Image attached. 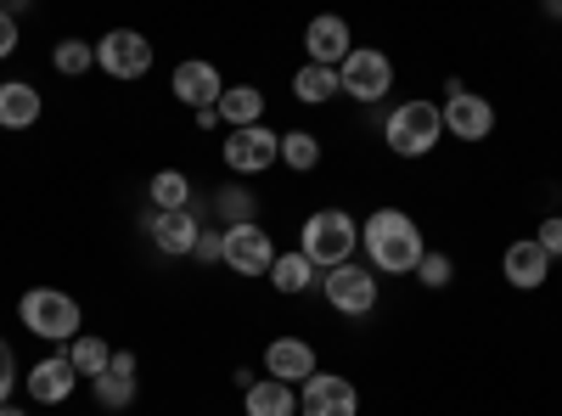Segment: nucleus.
<instances>
[{"label":"nucleus","instance_id":"7","mask_svg":"<svg viewBox=\"0 0 562 416\" xmlns=\"http://www.w3.org/2000/svg\"><path fill=\"white\" fill-rule=\"evenodd\" d=\"M220 265H225V270H237V276H270V265H276L270 231H259V225H225Z\"/></svg>","mask_w":562,"mask_h":416},{"label":"nucleus","instance_id":"14","mask_svg":"<svg viewBox=\"0 0 562 416\" xmlns=\"http://www.w3.org/2000/svg\"><path fill=\"white\" fill-rule=\"evenodd\" d=\"M265 366H270V378L288 383V389H293V383L304 389V383L321 372V366H315V349H310L304 338H276V344L265 349Z\"/></svg>","mask_w":562,"mask_h":416},{"label":"nucleus","instance_id":"4","mask_svg":"<svg viewBox=\"0 0 562 416\" xmlns=\"http://www.w3.org/2000/svg\"><path fill=\"white\" fill-rule=\"evenodd\" d=\"M383 135H389V153L394 158H428L439 147V135H445V119H439L434 102H400L389 113Z\"/></svg>","mask_w":562,"mask_h":416},{"label":"nucleus","instance_id":"32","mask_svg":"<svg viewBox=\"0 0 562 416\" xmlns=\"http://www.w3.org/2000/svg\"><path fill=\"white\" fill-rule=\"evenodd\" d=\"M220 248H225V231H209V225H203V237H198L192 254H198L203 265H220Z\"/></svg>","mask_w":562,"mask_h":416},{"label":"nucleus","instance_id":"9","mask_svg":"<svg viewBox=\"0 0 562 416\" xmlns=\"http://www.w3.org/2000/svg\"><path fill=\"white\" fill-rule=\"evenodd\" d=\"M220 153H225V169H237V175H265V169L281 158V135L265 130V124H248V130H231Z\"/></svg>","mask_w":562,"mask_h":416},{"label":"nucleus","instance_id":"29","mask_svg":"<svg viewBox=\"0 0 562 416\" xmlns=\"http://www.w3.org/2000/svg\"><path fill=\"white\" fill-rule=\"evenodd\" d=\"M220 214H225V225H254V198L248 192H220Z\"/></svg>","mask_w":562,"mask_h":416},{"label":"nucleus","instance_id":"10","mask_svg":"<svg viewBox=\"0 0 562 416\" xmlns=\"http://www.w3.org/2000/svg\"><path fill=\"white\" fill-rule=\"evenodd\" d=\"M326 304H333L338 315H371L378 310V276H371V265L326 270Z\"/></svg>","mask_w":562,"mask_h":416},{"label":"nucleus","instance_id":"21","mask_svg":"<svg viewBox=\"0 0 562 416\" xmlns=\"http://www.w3.org/2000/svg\"><path fill=\"white\" fill-rule=\"evenodd\" d=\"M248 416H299V394L288 383L265 378V383L248 389Z\"/></svg>","mask_w":562,"mask_h":416},{"label":"nucleus","instance_id":"6","mask_svg":"<svg viewBox=\"0 0 562 416\" xmlns=\"http://www.w3.org/2000/svg\"><path fill=\"white\" fill-rule=\"evenodd\" d=\"M439 119H445V135H461V142H484V135L495 130V108L479 97V90H467L461 79H450V97H445Z\"/></svg>","mask_w":562,"mask_h":416},{"label":"nucleus","instance_id":"23","mask_svg":"<svg viewBox=\"0 0 562 416\" xmlns=\"http://www.w3.org/2000/svg\"><path fill=\"white\" fill-rule=\"evenodd\" d=\"M270 282H276V293H310V282H315V265H310L304 254H276V265H270Z\"/></svg>","mask_w":562,"mask_h":416},{"label":"nucleus","instance_id":"33","mask_svg":"<svg viewBox=\"0 0 562 416\" xmlns=\"http://www.w3.org/2000/svg\"><path fill=\"white\" fill-rule=\"evenodd\" d=\"M12 52H18V18L0 12V57H12Z\"/></svg>","mask_w":562,"mask_h":416},{"label":"nucleus","instance_id":"31","mask_svg":"<svg viewBox=\"0 0 562 416\" xmlns=\"http://www.w3.org/2000/svg\"><path fill=\"white\" fill-rule=\"evenodd\" d=\"M535 243L546 248V259H557V254H562V214L540 220V231H535Z\"/></svg>","mask_w":562,"mask_h":416},{"label":"nucleus","instance_id":"12","mask_svg":"<svg viewBox=\"0 0 562 416\" xmlns=\"http://www.w3.org/2000/svg\"><path fill=\"white\" fill-rule=\"evenodd\" d=\"M169 90H175V102H186L192 113H209L225 97V79H220L214 63H180L175 79H169Z\"/></svg>","mask_w":562,"mask_h":416},{"label":"nucleus","instance_id":"17","mask_svg":"<svg viewBox=\"0 0 562 416\" xmlns=\"http://www.w3.org/2000/svg\"><path fill=\"white\" fill-rule=\"evenodd\" d=\"M147 237L158 254H192L198 237H203V225L192 220V209H175V214H153L147 220Z\"/></svg>","mask_w":562,"mask_h":416},{"label":"nucleus","instance_id":"30","mask_svg":"<svg viewBox=\"0 0 562 416\" xmlns=\"http://www.w3.org/2000/svg\"><path fill=\"white\" fill-rule=\"evenodd\" d=\"M12 389H18V349L0 338V405L12 400Z\"/></svg>","mask_w":562,"mask_h":416},{"label":"nucleus","instance_id":"5","mask_svg":"<svg viewBox=\"0 0 562 416\" xmlns=\"http://www.w3.org/2000/svg\"><path fill=\"white\" fill-rule=\"evenodd\" d=\"M338 85L355 102H383L394 90V63L383 52H371V45H355V52L344 57V68H338Z\"/></svg>","mask_w":562,"mask_h":416},{"label":"nucleus","instance_id":"2","mask_svg":"<svg viewBox=\"0 0 562 416\" xmlns=\"http://www.w3.org/2000/svg\"><path fill=\"white\" fill-rule=\"evenodd\" d=\"M355 243H360V225H355L344 209H321V214L304 220V243H299V254H304L315 270H338V265H349Z\"/></svg>","mask_w":562,"mask_h":416},{"label":"nucleus","instance_id":"35","mask_svg":"<svg viewBox=\"0 0 562 416\" xmlns=\"http://www.w3.org/2000/svg\"><path fill=\"white\" fill-rule=\"evenodd\" d=\"M0 416H29V411H18V405H0Z\"/></svg>","mask_w":562,"mask_h":416},{"label":"nucleus","instance_id":"34","mask_svg":"<svg viewBox=\"0 0 562 416\" xmlns=\"http://www.w3.org/2000/svg\"><path fill=\"white\" fill-rule=\"evenodd\" d=\"M108 366H113V372H124V378H135V355H130V349H113Z\"/></svg>","mask_w":562,"mask_h":416},{"label":"nucleus","instance_id":"8","mask_svg":"<svg viewBox=\"0 0 562 416\" xmlns=\"http://www.w3.org/2000/svg\"><path fill=\"white\" fill-rule=\"evenodd\" d=\"M97 63L113 79H140V74L153 68V40L135 34V29H113V34L97 40Z\"/></svg>","mask_w":562,"mask_h":416},{"label":"nucleus","instance_id":"27","mask_svg":"<svg viewBox=\"0 0 562 416\" xmlns=\"http://www.w3.org/2000/svg\"><path fill=\"white\" fill-rule=\"evenodd\" d=\"M90 389H97V405H102V411H130V405H135V378L113 372V366H108V372L90 383Z\"/></svg>","mask_w":562,"mask_h":416},{"label":"nucleus","instance_id":"28","mask_svg":"<svg viewBox=\"0 0 562 416\" xmlns=\"http://www.w3.org/2000/svg\"><path fill=\"white\" fill-rule=\"evenodd\" d=\"M450 276H456V265H450V254H422V265H416V282L422 288H450Z\"/></svg>","mask_w":562,"mask_h":416},{"label":"nucleus","instance_id":"26","mask_svg":"<svg viewBox=\"0 0 562 416\" xmlns=\"http://www.w3.org/2000/svg\"><path fill=\"white\" fill-rule=\"evenodd\" d=\"M281 164L299 169V175H310V169L321 164V142H315L310 130H288V135H281Z\"/></svg>","mask_w":562,"mask_h":416},{"label":"nucleus","instance_id":"11","mask_svg":"<svg viewBox=\"0 0 562 416\" xmlns=\"http://www.w3.org/2000/svg\"><path fill=\"white\" fill-rule=\"evenodd\" d=\"M355 411H360V394L338 372H315L299 389V416H355Z\"/></svg>","mask_w":562,"mask_h":416},{"label":"nucleus","instance_id":"20","mask_svg":"<svg viewBox=\"0 0 562 416\" xmlns=\"http://www.w3.org/2000/svg\"><path fill=\"white\" fill-rule=\"evenodd\" d=\"M153 214H175V209H192V175H180V169H158L153 175Z\"/></svg>","mask_w":562,"mask_h":416},{"label":"nucleus","instance_id":"22","mask_svg":"<svg viewBox=\"0 0 562 416\" xmlns=\"http://www.w3.org/2000/svg\"><path fill=\"white\" fill-rule=\"evenodd\" d=\"M338 90H344V85H338V68L304 63V68L293 74V97H299V102H310V108H315V102H333Z\"/></svg>","mask_w":562,"mask_h":416},{"label":"nucleus","instance_id":"24","mask_svg":"<svg viewBox=\"0 0 562 416\" xmlns=\"http://www.w3.org/2000/svg\"><path fill=\"white\" fill-rule=\"evenodd\" d=\"M68 360H74V372H79V378H90V383H97V378L108 372V360H113V349H108L102 338H90V333H79V338L68 344Z\"/></svg>","mask_w":562,"mask_h":416},{"label":"nucleus","instance_id":"1","mask_svg":"<svg viewBox=\"0 0 562 416\" xmlns=\"http://www.w3.org/2000/svg\"><path fill=\"white\" fill-rule=\"evenodd\" d=\"M360 243L371 254V270H389V276H416L422 254H428L422 225L405 209H378V214L360 225Z\"/></svg>","mask_w":562,"mask_h":416},{"label":"nucleus","instance_id":"18","mask_svg":"<svg viewBox=\"0 0 562 416\" xmlns=\"http://www.w3.org/2000/svg\"><path fill=\"white\" fill-rule=\"evenodd\" d=\"M40 113H45V102L29 79L0 85V130H29V124H40Z\"/></svg>","mask_w":562,"mask_h":416},{"label":"nucleus","instance_id":"16","mask_svg":"<svg viewBox=\"0 0 562 416\" xmlns=\"http://www.w3.org/2000/svg\"><path fill=\"white\" fill-rule=\"evenodd\" d=\"M501 270H506V282L512 288H524V293H535L546 276H551V259H546V248L529 237V243H506V254H501Z\"/></svg>","mask_w":562,"mask_h":416},{"label":"nucleus","instance_id":"3","mask_svg":"<svg viewBox=\"0 0 562 416\" xmlns=\"http://www.w3.org/2000/svg\"><path fill=\"white\" fill-rule=\"evenodd\" d=\"M18 315H23V327L34 338H45V344H74L79 338V321H85L79 304L68 293H57V288H29L23 304H18Z\"/></svg>","mask_w":562,"mask_h":416},{"label":"nucleus","instance_id":"25","mask_svg":"<svg viewBox=\"0 0 562 416\" xmlns=\"http://www.w3.org/2000/svg\"><path fill=\"white\" fill-rule=\"evenodd\" d=\"M52 68H57V74H68V79L90 74V68H97V45H90V40H57Z\"/></svg>","mask_w":562,"mask_h":416},{"label":"nucleus","instance_id":"15","mask_svg":"<svg viewBox=\"0 0 562 416\" xmlns=\"http://www.w3.org/2000/svg\"><path fill=\"white\" fill-rule=\"evenodd\" d=\"M304 52H310V63H321V68H344V57L355 52V45H349V23H344V18H315V23L304 29Z\"/></svg>","mask_w":562,"mask_h":416},{"label":"nucleus","instance_id":"19","mask_svg":"<svg viewBox=\"0 0 562 416\" xmlns=\"http://www.w3.org/2000/svg\"><path fill=\"white\" fill-rule=\"evenodd\" d=\"M259 119H265V90H254V85H225V97H220V124L248 130V124H259Z\"/></svg>","mask_w":562,"mask_h":416},{"label":"nucleus","instance_id":"13","mask_svg":"<svg viewBox=\"0 0 562 416\" xmlns=\"http://www.w3.org/2000/svg\"><path fill=\"white\" fill-rule=\"evenodd\" d=\"M74 389H79V372H74L68 349H57V355H45V360L29 366V394H34L40 405H63Z\"/></svg>","mask_w":562,"mask_h":416}]
</instances>
